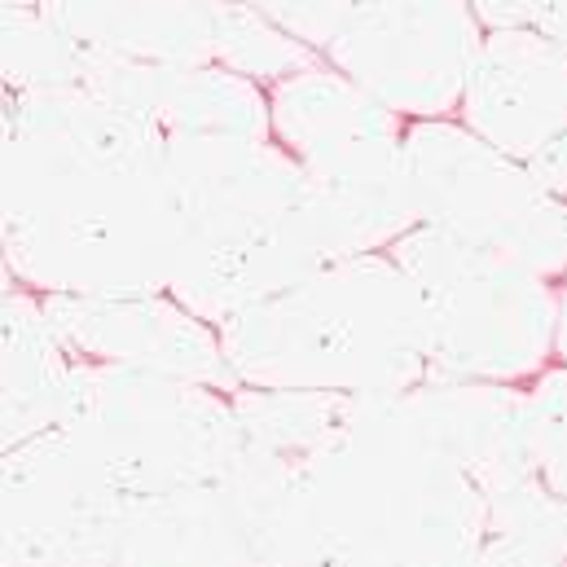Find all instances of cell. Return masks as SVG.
Returning <instances> with one entry per match:
<instances>
[{
  "label": "cell",
  "instance_id": "5bb4252c",
  "mask_svg": "<svg viewBox=\"0 0 567 567\" xmlns=\"http://www.w3.org/2000/svg\"><path fill=\"white\" fill-rule=\"evenodd\" d=\"M426 426L471 475L484 506L537 480L528 440V392L497 383H423L414 388Z\"/></svg>",
  "mask_w": 567,
  "mask_h": 567
},
{
  "label": "cell",
  "instance_id": "2e32d148",
  "mask_svg": "<svg viewBox=\"0 0 567 567\" xmlns=\"http://www.w3.org/2000/svg\"><path fill=\"white\" fill-rule=\"evenodd\" d=\"M75 357L58 343L44 303L27 286L4 290V449H18L71 419Z\"/></svg>",
  "mask_w": 567,
  "mask_h": 567
},
{
  "label": "cell",
  "instance_id": "ba28073f",
  "mask_svg": "<svg viewBox=\"0 0 567 567\" xmlns=\"http://www.w3.org/2000/svg\"><path fill=\"white\" fill-rule=\"evenodd\" d=\"M405 176L419 225L506 256L546 282L567 278L564 203L542 189L528 163L506 158L457 120H431L405 128Z\"/></svg>",
  "mask_w": 567,
  "mask_h": 567
},
{
  "label": "cell",
  "instance_id": "44dd1931",
  "mask_svg": "<svg viewBox=\"0 0 567 567\" xmlns=\"http://www.w3.org/2000/svg\"><path fill=\"white\" fill-rule=\"evenodd\" d=\"M462 567H567L564 559H555V555H546V550H537V546H524V542H515V537H484V546L466 559Z\"/></svg>",
  "mask_w": 567,
  "mask_h": 567
},
{
  "label": "cell",
  "instance_id": "8fae6325",
  "mask_svg": "<svg viewBox=\"0 0 567 567\" xmlns=\"http://www.w3.org/2000/svg\"><path fill=\"white\" fill-rule=\"evenodd\" d=\"M128 497L71 426L4 449V567H115Z\"/></svg>",
  "mask_w": 567,
  "mask_h": 567
},
{
  "label": "cell",
  "instance_id": "9a60e30c",
  "mask_svg": "<svg viewBox=\"0 0 567 567\" xmlns=\"http://www.w3.org/2000/svg\"><path fill=\"white\" fill-rule=\"evenodd\" d=\"M84 62L128 66H212V4H40Z\"/></svg>",
  "mask_w": 567,
  "mask_h": 567
},
{
  "label": "cell",
  "instance_id": "ac0fdd59",
  "mask_svg": "<svg viewBox=\"0 0 567 567\" xmlns=\"http://www.w3.org/2000/svg\"><path fill=\"white\" fill-rule=\"evenodd\" d=\"M0 58L9 93H53L80 89V58L66 35L44 18L40 4H4L0 9Z\"/></svg>",
  "mask_w": 567,
  "mask_h": 567
},
{
  "label": "cell",
  "instance_id": "7c38bea8",
  "mask_svg": "<svg viewBox=\"0 0 567 567\" xmlns=\"http://www.w3.org/2000/svg\"><path fill=\"white\" fill-rule=\"evenodd\" d=\"M58 343L89 365H124L238 392L220 330L172 295H40Z\"/></svg>",
  "mask_w": 567,
  "mask_h": 567
},
{
  "label": "cell",
  "instance_id": "cb8c5ba5",
  "mask_svg": "<svg viewBox=\"0 0 567 567\" xmlns=\"http://www.w3.org/2000/svg\"><path fill=\"white\" fill-rule=\"evenodd\" d=\"M555 361L567 365V286H559V312H555Z\"/></svg>",
  "mask_w": 567,
  "mask_h": 567
},
{
  "label": "cell",
  "instance_id": "603a6c76",
  "mask_svg": "<svg viewBox=\"0 0 567 567\" xmlns=\"http://www.w3.org/2000/svg\"><path fill=\"white\" fill-rule=\"evenodd\" d=\"M533 27H542L546 35H555V40H564L567 44V4H537Z\"/></svg>",
  "mask_w": 567,
  "mask_h": 567
},
{
  "label": "cell",
  "instance_id": "6da1fadb",
  "mask_svg": "<svg viewBox=\"0 0 567 567\" xmlns=\"http://www.w3.org/2000/svg\"><path fill=\"white\" fill-rule=\"evenodd\" d=\"M4 265L35 295H167V142L89 93H4Z\"/></svg>",
  "mask_w": 567,
  "mask_h": 567
},
{
  "label": "cell",
  "instance_id": "d4e9b609",
  "mask_svg": "<svg viewBox=\"0 0 567 567\" xmlns=\"http://www.w3.org/2000/svg\"><path fill=\"white\" fill-rule=\"evenodd\" d=\"M564 229H567V203H564Z\"/></svg>",
  "mask_w": 567,
  "mask_h": 567
},
{
  "label": "cell",
  "instance_id": "d6986e66",
  "mask_svg": "<svg viewBox=\"0 0 567 567\" xmlns=\"http://www.w3.org/2000/svg\"><path fill=\"white\" fill-rule=\"evenodd\" d=\"M488 533L493 537H515L524 546H537L567 564V502L555 497L542 480L502 493L488 502Z\"/></svg>",
  "mask_w": 567,
  "mask_h": 567
},
{
  "label": "cell",
  "instance_id": "8992f818",
  "mask_svg": "<svg viewBox=\"0 0 567 567\" xmlns=\"http://www.w3.org/2000/svg\"><path fill=\"white\" fill-rule=\"evenodd\" d=\"M66 426L128 502L225 480L247 453L234 396L124 365L75 361Z\"/></svg>",
  "mask_w": 567,
  "mask_h": 567
},
{
  "label": "cell",
  "instance_id": "4fadbf2b",
  "mask_svg": "<svg viewBox=\"0 0 567 567\" xmlns=\"http://www.w3.org/2000/svg\"><path fill=\"white\" fill-rule=\"evenodd\" d=\"M457 115L480 142L533 163L567 133V44L542 27L484 31Z\"/></svg>",
  "mask_w": 567,
  "mask_h": 567
},
{
  "label": "cell",
  "instance_id": "ffe728a7",
  "mask_svg": "<svg viewBox=\"0 0 567 567\" xmlns=\"http://www.w3.org/2000/svg\"><path fill=\"white\" fill-rule=\"evenodd\" d=\"M528 440L537 480L567 502V365H550L528 388Z\"/></svg>",
  "mask_w": 567,
  "mask_h": 567
},
{
  "label": "cell",
  "instance_id": "3957f363",
  "mask_svg": "<svg viewBox=\"0 0 567 567\" xmlns=\"http://www.w3.org/2000/svg\"><path fill=\"white\" fill-rule=\"evenodd\" d=\"M167 176L176 198L167 295L207 326L334 260L365 256L274 137H176L167 142Z\"/></svg>",
  "mask_w": 567,
  "mask_h": 567
},
{
  "label": "cell",
  "instance_id": "7402d4cb",
  "mask_svg": "<svg viewBox=\"0 0 567 567\" xmlns=\"http://www.w3.org/2000/svg\"><path fill=\"white\" fill-rule=\"evenodd\" d=\"M528 167H533V176L542 181V189H546L550 198L567 203V133L555 145H550L546 154H537Z\"/></svg>",
  "mask_w": 567,
  "mask_h": 567
},
{
  "label": "cell",
  "instance_id": "9c48e42d",
  "mask_svg": "<svg viewBox=\"0 0 567 567\" xmlns=\"http://www.w3.org/2000/svg\"><path fill=\"white\" fill-rule=\"evenodd\" d=\"M115 567H303L295 471L247 444L234 475L133 502Z\"/></svg>",
  "mask_w": 567,
  "mask_h": 567
},
{
  "label": "cell",
  "instance_id": "e0dca14e",
  "mask_svg": "<svg viewBox=\"0 0 567 567\" xmlns=\"http://www.w3.org/2000/svg\"><path fill=\"white\" fill-rule=\"evenodd\" d=\"M212 13H216V62L234 75L274 89L321 62L308 44L286 35L260 4H212Z\"/></svg>",
  "mask_w": 567,
  "mask_h": 567
},
{
  "label": "cell",
  "instance_id": "5b68a950",
  "mask_svg": "<svg viewBox=\"0 0 567 567\" xmlns=\"http://www.w3.org/2000/svg\"><path fill=\"white\" fill-rule=\"evenodd\" d=\"M388 256L419 286L426 312V383H537L555 361L559 286L533 269L414 225Z\"/></svg>",
  "mask_w": 567,
  "mask_h": 567
},
{
  "label": "cell",
  "instance_id": "30bf717a",
  "mask_svg": "<svg viewBox=\"0 0 567 567\" xmlns=\"http://www.w3.org/2000/svg\"><path fill=\"white\" fill-rule=\"evenodd\" d=\"M484 27L471 4H334L321 62L410 124L449 120Z\"/></svg>",
  "mask_w": 567,
  "mask_h": 567
},
{
  "label": "cell",
  "instance_id": "7a4b0ae2",
  "mask_svg": "<svg viewBox=\"0 0 567 567\" xmlns=\"http://www.w3.org/2000/svg\"><path fill=\"white\" fill-rule=\"evenodd\" d=\"M290 471L303 567H462L488 537L480 488L414 392L348 396L339 431Z\"/></svg>",
  "mask_w": 567,
  "mask_h": 567
},
{
  "label": "cell",
  "instance_id": "277c9868",
  "mask_svg": "<svg viewBox=\"0 0 567 567\" xmlns=\"http://www.w3.org/2000/svg\"><path fill=\"white\" fill-rule=\"evenodd\" d=\"M238 388L401 396L431 379L419 286L388 251L317 269L216 326Z\"/></svg>",
  "mask_w": 567,
  "mask_h": 567
},
{
  "label": "cell",
  "instance_id": "52a82bcc",
  "mask_svg": "<svg viewBox=\"0 0 567 567\" xmlns=\"http://www.w3.org/2000/svg\"><path fill=\"white\" fill-rule=\"evenodd\" d=\"M269 124L361 251H388L419 225L405 176L410 124L352 80L326 62L290 75L269 89Z\"/></svg>",
  "mask_w": 567,
  "mask_h": 567
}]
</instances>
